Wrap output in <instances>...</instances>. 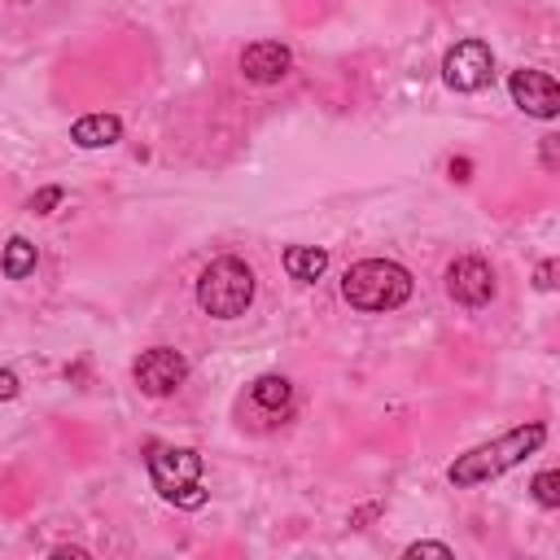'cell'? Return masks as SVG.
<instances>
[{"label": "cell", "instance_id": "cell-5", "mask_svg": "<svg viewBox=\"0 0 560 560\" xmlns=\"http://www.w3.org/2000/svg\"><path fill=\"white\" fill-rule=\"evenodd\" d=\"M494 74V52L486 39H459L442 57V83L451 92H481Z\"/></svg>", "mask_w": 560, "mask_h": 560}, {"label": "cell", "instance_id": "cell-14", "mask_svg": "<svg viewBox=\"0 0 560 560\" xmlns=\"http://www.w3.org/2000/svg\"><path fill=\"white\" fill-rule=\"evenodd\" d=\"M534 499H538L542 508H560V472H556V468H542V472L534 477Z\"/></svg>", "mask_w": 560, "mask_h": 560}, {"label": "cell", "instance_id": "cell-3", "mask_svg": "<svg viewBox=\"0 0 560 560\" xmlns=\"http://www.w3.org/2000/svg\"><path fill=\"white\" fill-rule=\"evenodd\" d=\"M254 302V271L241 258H214L201 276H197V306L214 319H236L245 315Z\"/></svg>", "mask_w": 560, "mask_h": 560}, {"label": "cell", "instance_id": "cell-8", "mask_svg": "<svg viewBox=\"0 0 560 560\" xmlns=\"http://www.w3.org/2000/svg\"><path fill=\"white\" fill-rule=\"evenodd\" d=\"M508 92L529 118H556L560 114V88L547 70H512Z\"/></svg>", "mask_w": 560, "mask_h": 560}, {"label": "cell", "instance_id": "cell-17", "mask_svg": "<svg viewBox=\"0 0 560 560\" xmlns=\"http://www.w3.org/2000/svg\"><path fill=\"white\" fill-rule=\"evenodd\" d=\"M446 171H451V179H459V184H464V179L472 175V162H468V158H451V166H446Z\"/></svg>", "mask_w": 560, "mask_h": 560}, {"label": "cell", "instance_id": "cell-13", "mask_svg": "<svg viewBox=\"0 0 560 560\" xmlns=\"http://www.w3.org/2000/svg\"><path fill=\"white\" fill-rule=\"evenodd\" d=\"M0 271L9 280H26L35 271V245L26 236H9L4 241V254H0Z\"/></svg>", "mask_w": 560, "mask_h": 560}, {"label": "cell", "instance_id": "cell-15", "mask_svg": "<svg viewBox=\"0 0 560 560\" xmlns=\"http://www.w3.org/2000/svg\"><path fill=\"white\" fill-rule=\"evenodd\" d=\"M57 201H61V188L52 184V188H39V192L31 197V210H35V214H52Z\"/></svg>", "mask_w": 560, "mask_h": 560}, {"label": "cell", "instance_id": "cell-11", "mask_svg": "<svg viewBox=\"0 0 560 560\" xmlns=\"http://www.w3.org/2000/svg\"><path fill=\"white\" fill-rule=\"evenodd\" d=\"M284 271H289V280L315 284L328 271V249H319V245H289L284 249Z\"/></svg>", "mask_w": 560, "mask_h": 560}, {"label": "cell", "instance_id": "cell-20", "mask_svg": "<svg viewBox=\"0 0 560 560\" xmlns=\"http://www.w3.org/2000/svg\"><path fill=\"white\" fill-rule=\"evenodd\" d=\"M542 166L556 171V136H542Z\"/></svg>", "mask_w": 560, "mask_h": 560}, {"label": "cell", "instance_id": "cell-18", "mask_svg": "<svg viewBox=\"0 0 560 560\" xmlns=\"http://www.w3.org/2000/svg\"><path fill=\"white\" fill-rule=\"evenodd\" d=\"M551 276H556V262L547 258V262H538V280H534V284H538V289H551V284H556Z\"/></svg>", "mask_w": 560, "mask_h": 560}, {"label": "cell", "instance_id": "cell-12", "mask_svg": "<svg viewBox=\"0 0 560 560\" xmlns=\"http://www.w3.org/2000/svg\"><path fill=\"white\" fill-rule=\"evenodd\" d=\"M289 394H293V389H289L284 376H258V381L249 385V402L262 407V411H271V416H284Z\"/></svg>", "mask_w": 560, "mask_h": 560}, {"label": "cell", "instance_id": "cell-10", "mask_svg": "<svg viewBox=\"0 0 560 560\" xmlns=\"http://www.w3.org/2000/svg\"><path fill=\"white\" fill-rule=\"evenodd\" d=\"M118 136H122L118 114H83V118L70 127V140H74L79 149H105V144H114Z\"/></svg>", "mask_w": 560, "mask_h": 560}, {"label": "cell", "instance_id": "cell-9", "mask_svg": "<svg viewBox=\"0 0 560 560\" xmlns=\"http://www.w3.org/2000/svg\"><path fill=\"white\" fill-rule=\"evenodd\" d=\"M293 66V52L280 44V39H254L245 52H241V74L249 83H280Z\"/></svg>", "mask_w": 560, "mask_h": 560}, {"label": "cell", "instance_id": "cell-2", "mask_svg": "<svg viewBox=\"0 0 560 560\" xmlns=\"http://www.w3.org/2000/svg\"><path fill=\"white\" fill-rule=\"evenodd\" d=\"M341 298L354 311H394L411 298V271L394 258H363L341 276Z\"/></svg>", "mask_w": 560, "mask_h": 560}, {"label": "cell", "instance_id": "cell-1", "mask_svg": "<svg viewBox=\"0 0 560 560\" xmlns=\"http://www.w3.org/2000/svg\"><path fill=\"white\" fill-rule=\"evenodd\" d=\"M542 442H547V429H542L538 420L516 424V429H508L503 438L481 442V446H472V451L455 455V464L446 468V481H451V486H459V490L481 486V481H494V477H503L508 468H516L525 455H534Z\"/></svg>", "mask_w": 560, "mask_h": 560}, {"label": "cell", "instance_id": "cell-6", "mask_svg": "<svg viewBox=\"0 0 560 560\" xmlns=\"http://www.w3.org/2000/svg\"><path fill=\"white\" fill-rule=\"evenodd\" d=\"M184 376H188V359H184L179 350H171V346H153V350H144V354L131 363V381H136V389L149 394V398L175 394V389L184 385Z\"/></svg>", "mask_w": 560, "mask_h": 560}, {"label": "cell", "instance_id": "cell-16", "mask_svg": "<svg viewBox=\"0 0 560 560\" xmlns=\"http://www.w3.org/2000/svg\"><path fill=\"white\" fill-rule=\"evenodd\" d=\"M402 556H407V560H416V556H438V560H451V547H446V542H411Z\"/></svg>", "mask_w": 560, "mask_h": 560}, {"label": "cell", "instance_id": "cell-19", "mask_svg": "<svg viewBox=\"0 0 560 560\" xmlns=\"http://www.w3.org/2000/svg\"><path fill=\"white\" fill-rule=\"evenodd\" d=\"M13 394H18V376L0 368V402H4V398H13Z\"/></svg>", "mask_w": 560, "mask_h": 560}, {"label": "cell", "instance_id": "cell-4", "mask_svg": "<svg viewBox=\"0 0 560 560\" xmlns=\"http://www.w3.org/2000/svg\"><path fill=\"white\" fill-rule=\"evenodd\" d=\"M149 477L158 486V494L175 508H201L206 490H201V455L192 446H153L149 455Z\"/></svg>", "mask_w": 560, "mask_h": 560}, {"label": "cell", "instance_id": "cell-7", "mask_svg": "<svg viewBox=\"0 0 560 560\" xmlns=\"http://www.w3.org/2000/svg\"><path fill=\"white\" fill-rule=\"evenodd\" d=\"M446 293L459 302V306H486L494 298V271L486 258L477 254H464L446 267Z\"/></svg>", "mask_w": 560, "mask_h": 560}]
</instances>
